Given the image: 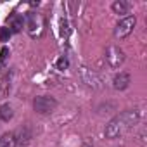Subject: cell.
<instances>
[{
  "label": "cell",
  "instance_id": "obj_8",
  "mask_svg": "<svg viewBox=\"0 0 147 147\" xmlns=\"http://www.w3.org/2000/svg\"><path fill=\"white\" fill-rule=\"evenodd\" d=\"M113 11H114L116 14H126V12L130 11V4H128V2H125V0L114 2V4H113Z\"/></svg>",
  "mask_w": 147,
  "mask_h": 147
},
{
  "label": "cell",
  "instance_id": "obj_1",
  "mask_svg": "<svg viewBox=\"0 0 147 147\" xmlns=\"http://www.w3.org/2000/svg\"><path fill=\"white\" fill-rule=\"evenodd\" d=\"M138 118H140V113L137 109L123 113L121 116L109 121V125L106 126V137L107 138H116V137L123 135L128 128H131V125H135L138 121Z\"/></svg>",
  "mask_w": 147,
  "mask_h": 147
},
{
  "label": "cell",
  "instance_id": "obj_2",
  "mask_svg": "<svg viewBox=\"0 0 147 147\" xmlns=\"http://www.w3.org/2000/svg\"><path fill=\"white\" fill-rule=\"evenodd\" d=\"M135 23H137L135 16H128V18L121 19V21L116 24V30H114V35H116V38H126V36H128V35L133 31V28H135Z\"/></svg>",
  "mask_w": 147,
  "mask_h": 147
},
{
  "label": "cell",
  "instance_id": "obj_9",
  "mask_svg": "<svg viewBox=\"0 0 147 147\" xmlns=\"http://www.w3.org/2000/svg\"><path fill=\"white\" fill-rule=\"evenodd\" d=\"M82 75H83V78H85V83L88 85V87H99L97 83H99V78L95 76V75H90V73L83 67L82 69Z\"/></svg>",
  "mask_w": 147,
  "mask_h": 147
},
{
  "label": "cell",
  "instance_id": "obj_10",
  "mask_svg": "<svg viewBox=\"0 0 147 147\" xmlns=\"http://www.w3.org/2000/svg\"><path fill=\"white\" fill-rule=\"evenodd\" d=\"M0 118H2L4 121H9L12 118V107L9 104H5V106L0 107Z\"/></svg>",
  "mask_w": 147,
  "mask_h": 147
},
{
  "label": "cell",
  "instance_id": "obj_12",
  "mask_svg": "<svg viewBox=\"0 0 147 147\" xmlns=\"http://www.w3.org/2000/svg\"><path fill=\"white\" fill-rule=\"evenodd\" d=\"M67 66H69L67 59H66V57H59V61H57V69L64 71V69H67Z\"/></svg>",
  "mask_w": 147,
  "mask_h": 147
},
{
  "label": "cell",
  "instance_id": "obj_11",
  "mask_svg": "<svg viewBox=\"0 0 147 147\" xmlns=\"http://www.w3.org/2000/svg\"><path fill=\"white\" fill-rule=\"evenodd\" d=\"M11 36V28L4 26V28H0V42H7Z\"/></svg>",
  "mask_w": 147,
  "mask_h": 147
},
{
  "label": "cell",
  "instance_id": "obj_14",
  "mask_svg": "<svg viewBox=\"0 0 147 147\" xmlns=\"http://www.w3.org/2000/svg\"><path fill=\"white\" fill-rule=\"evenodd\" d=\"M7 54H9V49H7V47H4L2 50H0V61H4V59L7 57Z\"/></svg>",
  "mask_w": 147,
  "mask_h": 147
},
{
  "label": "cell",
  "instance_id": "obj_6",
  "mask_svg": "<svg viewBox=\"0 0 147 147\" xmlns=\"http://www.w3.org/2000/svg\"><path fill=\"white\" fill-rule=\"evenodd\" d=\"M128 85H130V75H128V73H125V71L118 73V75L114 76V80H113V87L116 90H125Z\"/></svg>",
  "mask_w": 147,
  "mask_h": 147
},
{
  "label": "cell",
  "instance_id": "obj_13",
  "mask_svg": "<svg viewBox=\"0 0 147 147\" xmlns=\"http://www.w3.org/2000/svg\"><path fill=\"white\" fill-rule=\"evenodd\" d=\"M23 28V21L21 19H14L12 21V31H21Z\"/></svg>",
  "mask_w": 147,
  "mask_h": 147
},
{
  "label": "cell",
  "instance_id": "obj_3",
  "mask_svg": "<svg viewBox=\"0 0 147 147\" xmlns=\"http://www.w3.org/2000/svg\"><path fill=\"white\" fill-rule=\"evenodd\" d=\"M55 106H57V102H55L52 97H45V95L36 97V99L33 100V107H35V111L40 113V114H47V113L54 111Z\"/></svg>",
  "mask_w": 147,
  "mask_h": 147
},
{
  "label": "cell",
  "instance_id": "obj_4",
  "mask_svg": "<svg viewBox=\"0 0 147 147\" xmlns=\"http://www.w3.org/2000/svg\"><path fill=\"white\" fill-rule=\"evenodd\" d=\"M106 59H107V62H109L113 67H119V66L123 64V61H125V52H123L119 47L111 45V47L106 49Z\"/></svg>",
  "mask_w": 147,
  "mask_h": 147
},
{
  "label": "cell",
  "instance_id": "obj_7",
  "mask_svg": "<svg viewBox=\"0 0 147 147\" xmlns=\"http://www.w3.org/2000/svg\"><path fill=\"white\" fill-rule=\"evenodd\" d=\"M16 144H18L16 133H5L0 138V147H16Z\"/></svg>",
  "mask_w": 147,
  "mask_h": 147
},
{
  "label": "cell",
  "instance_id": "obj_5",
  "mask_svg": "<svg viewBox=\"0 0 147 147\" xmlns=\"http://www.w3.org/2000/svg\"><path fill=\"white\" fill-rule=\"evenodd\" d=\"M43 30V19L40 16H31L30 18V23H28V31L31 36H40Z\"/></svg>",
  "mask_w": 147,
  "mask_h": 147
}]
</instances>
